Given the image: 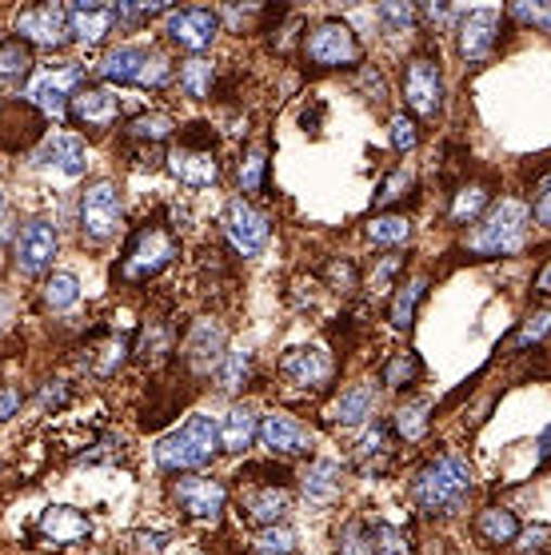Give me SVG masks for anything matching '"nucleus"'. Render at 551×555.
<instances>
[{
  "mask_svg": "<svg viewBox=\"0 0 551 555\" xmlns=\"http://www.w3.org/2000/svg\"><path fill=\"white\" fill-rule=\"evenodd\" d=\"M472 488H476V472H472V464H467L464 455L444 452V455H436L432 464H424L420 472H415L412 500L424 516L451 519L464 512Z\"/></svg>",
  "mask_w": 551,
  "mask_h": 555,
  "instance_id": "obj_1",
  "label": "nucleus"
},
{
  "mask_svg": "<svg viewBox=\"0 0 551 555\" xmlns=\"http://www.w3.org/2000/svg\"><path fill=\"white\" fill-rule=\"evenodd\" d=\"M531 236V208L524 201H500L491 204L484 220L464 236V248L472 256L496 260V256H515L527 248Z\"/></svg>",
  "mask_w": 551,
  "mask_h": 555,
  "instance_id": "obj_2",
  "label": "nucleus"
},
{
  "mask_svg": "<svg viewBox=\"0 0 551 555\" xmlns=\"http://www.w3.org/2000/svg\"><path fill=\"white\" fill-rule=\"evenodd\" d=\"M216 452H220V424L213 416H189L152 448L164 472H201L213 464Z\"/></svg>",
  "mask_w": 551,
  "mask_h": 555,
  "instance_id": "obj_3",
  "label": "nucleus"
},
{
  "mask_svg": "<svg viewBox=\"0 0 551 555\" xmlns=\"http://www.w3.org/2000/svg\"><path fill=\"white\" fill-rule=\"evenodd\" d=\"M97 73L108 85H137V89H161L172 76V61L161 49H144V44H116L113 52H104Z\"/></svg>",
  "mask_w": 551,
  "mask_h": 555,
  "instance_id": "obj_4",
  "label": "nucleus"
},
{
  "mask_svg": "<svg viewBox=\"0 0 551 555\" xmlns=\"http://www.w3.org/2000/svg\"><path fill=\"white\" fill-rule=\"evenodd\" d=\"M176 253H180V244L172 241L168 228H161V224L140 228L137 236H132V244H128L125 260H120V280L140 284V280L161 276L164 268L176 260Z\"/></svg>",
  "mask_w": 551,
  "mask_h": 555,
  "instance_id": "obj_5",
  "label": "nucleus"
},
{
  "mask_svg": "<svg viewBox=\"0 0 551 555\" xmlns=\"http://www.w3.org/2000/svg\"><path fill=\"white\" fill-rule=\"evenodd\" d=\"M304 56L316 68H351L363 61V44L344 21H320L304 37Z\"/></svg>",
  "mask_w": 551,
  "mask_h": 555,
  "instance_id": "obj_6",
  "label": "nucleus"
},
{
  "mask_svg": "<svg viewBox=\"0 0 551 555\" xmlns=\"http://www.w3.org/2000/svg\"><path fill=\"white\" fill-rule=\"evenodd\" d=\"M125 220V204H120V189L116 180H92L80 192V232L92 244H104L116 236V228Z\"/></svg>",
  "mask_w": 551,
  "mask_h": 555,
  "instance_id": "obj_7",
  "label": "nucleus"
},
{
  "mask_svg": "<svg viewBox=\"0 0 551 555\" xmlns=\"http://www.w3.org/2000/svg\"><path fill=\"white\" fill-rule=\"evenodd\" d=\"M403 101L415 116L424 120H436L444 113V73H439V56L436 52H420L408 61V73H403Z\"/></svg>",
  "mask_w": 551,
  "mask_h": 555,
  "instance_id": "obj_8",
  "label": "nucleus"
},
{
  "mask_svg": "<svg viewBox=\"0 0 551 555\" xmlns=\"http://www.w3.org/2000/svg\"><path fill=\"white\" fill-rule=\"evenodd\" d=\"M503 25H508V16L500 9H472V13H464L460 25H456V49H460V56L467 64H488L503 37Z\"/></svg>",
  "mask_w": 551,
  "mask_h": 555,
  "instance_id": "obj_9",
  "label": "nucleus"
},
{
  "mask_svg": "<svg viewBox=\"0 0 551 555\" xmlns=\"http://www.w3.org/2000/svg\"><path fill=\"white\" fill-rule=\"evenodd\" d=\"M33 168L49 172L56 180H80L88 168V144L73 132H52L49 140H40V149L33 152Z\"/></svg>",
  "mask_w": 551,
  "mask_h": 555,
  "instance_id": "obj_10",
  "label": "nucleus"
},
{
  "mask_svg": "<svg viewBox=\"0 0 551 555\" xmlns=\"http://www.w3.org/2000/svg\"><path fill=\"white\" fill-rule=\"evenodd\" d=\"M61 248V236H56V224L37 216V220H28L21 228V236H16V248H13V264L21 276H44L52 264V256Z\"/></svg>",
  "mask_w": 551,
  "mask_h": 555,
  "instance_id": "obj_11",
  "label": "nucleus"
},
{
  "mask_svg": "<svg viewBox=\"0 0 551 555\" xmlns=\"http://www.w3.org/2000/svg\"><path fill=\"white\" fill-rule=\"evenodd\" d=\"M225 356H228L225 324L213 320V315L196 320L189 332V340H184V364H189L192 376H216V367L225 364Z\"/></svg>",
  "mask_w": 551,
  "mask_h": 555,
  "instance_id": "obj_12",
  "label": "nucleus"
},
{
  "mask_svg": "<svg viewBox=\"0 0 551 555\" xmlns=\"http://www.w3.org/2000/svg\"><path fill=\"white\" fill-rule=\"evenodd\" d=\"M220 13H213V9H176V13H168V21H164V33H168V40L172 44H180L184 52H196L201 56L204 49H213V40L220 37Z\"/></svg>",
  "mask_w": 551,
  "mask_h": 555,
  "instance_id": "obj_13",
  "label": "nucleus"
},
{
  "mask_svg": "<svg viewBox=\"0 0 551 555\" xmlns=\"http://www.w3.org/2000/svg\"><path fill=\"white\" fill-rule=\"evenodd\" d=\"M85 85V68L73 64V68H52V73H40L33 85H28V101L37 104L40 113H49L52 120L68 116V101L73 92Z\"/></svg>",
  "mask_w": 551,
  "mask_h": 555,
  "instance_id": "obj_14",
  "label": "nucleus"
},
{
  "mask_svg": "<svg viewBox=\"0 0 551 555\" xmlns=\"http://www.w3.org/2000/svg\"><path fill=\"white\" fill-rule=\"evenodd\" d=\"M225 236L232 241V248H236L240 256H260L268 236H272V228H268V216H264L260 208H252V204L240 196V201L228 204Z\"/></svg>",
  "mask_w": 551,
  "mask_h": 555,
  "instance_id": "obj_15",
  "label": "nucleus"
},
{
  "mask_svg": "<svg viewBox=\"0 0 551 555\" xmlns=\"http://www.w3.org/2000/svg\"><path fill=\"white\" fill-rule=\"evenodd\" d=\"M172 500L180 504V512H189L192 519L216 524L228 507V488L213 476H192V480H176Z\"/></svg>",
  "mask_w": 551,
  "mask_h": 555,
  "instance_id": "obj_16",
  "label": "nucleus"
},
{
  "mask_svg": "<svg viewBox=\"0 0 551 555\" xmlns=\"http://www.w3.org/2000/svg\"><path fill=\"white\" fill-rule=\"evenodd\" d=\"M164 165L184 189H213L220 180V160H216L213 149H201V144H180L164 156Z\"/></svg>",
  "mask_w": 551,
  "mask_h": 555,
  "instance_id": "obj_17",
  "label": "nucleus"
},
{
  "mask_svg": "<svg viewBox=\"0 0 551 555\" xmlns=\"http://www.w3.org/2000/svg\"><path fill=\"white\" fill-rule=\"evenodd\" d=\"M16 33L21 40L37 44V49H61L68 40V13L61 4H37L16 16Z\"/></svg>",
  "mask_w": 551,
  "mask_h": 555,
  "instance_id": "obj_18",
  "label": "nucleus"
},
{
  "mask_svg": "<svg viewBox=\"0 0 551 555\" xmlns=\"http://www.w3.org/2000/svg\"><path fill=\"white\" fill-rule=\"evenodd\" d=\"M68 116H73L80 128H108L116 125L120 116V96L104 85H80L68 101Z\"/></svg>",
  "mask_w": 551,
  "mask_h": 555,
  "instance_id": "obj_19",
  "label": "nucleus"
},
{
  "mask_svg": "<svg viewBox=\"0 0 551 555\" xmlns=\"http://www.w3.org/2000/svg\"><path fill=\"white\" fill-rule=\"evenodd\" d=\"M260 440L272 455H308L312 452V431L304 428L300 420L284 416V412H272V416L260 420Z\"/></svg>",
  "mask_w": 551,
  "mask_h": 555,
  "instance_id": "obj_20",
  "label": "nucleus"
},
{
  "mask_svg": "<svg viewBox=\"0 0 551 555\" xmlns=\"http://www.w3.org/2000/svg\"><path fill=\"white\" fill-rule=\"evenodd\" d=\"M280 372H284L292 384H300V388H324L328 379H332V372H336V364H332V356H328L320 344H304V348H292V352L284 356Z\"/></svg>",
  "mask_w": 551,
  "mask_h": 555,
  "instance_id": "obj_21",
  "label": "nucleus"
},
{
  "mask_svg": "<svg viewBox=\"0 0 551 555\" xmlns=\"http://www.w3.org/2000/svg\"><path fill=\"white\" fill-rule=\"evenodd\" d=\"M68 13V37L76 40V44H101L108 33H113L116 25V13L113 4H97V0H80V4H68L64 9Z\"/></svg>",
  "mask_w": 551,
  "mask_h": 555,
  "instance_id": "obj_22",
  "label": "nucleus"
},
{
  "mask_svg": "<svg viewBox=\"0 0 551 555\" xmlns=\"http://www.w3.org/2000/svg\"><path fill=\"white\" fill-rule=\"evenodd\" d=\"M376 404H380L376 384L363 379V384H351L348 391H339V400L328 408V420L339 424V428H356V424H368V420H372Z\"/></svg>",
  "mask_w": 551,
  "mask_h": 555,
  "instance_id": "obj_23",
  "label": "nucleus"
},
{
  "mask_svg": "<svg viewBox=\"0 0 551 555\" xmlns=\"http://www.w3.org/2000/svg\"><path fill=\"white\" fill-rule=\"evenodd\" d=\"M300 492L312 507L336 504L339 492H344V467L336 460H316V464H308V472L300 476Z\"/></svg>",
  "mask_w": 551,
  "mask_h": 555,
  "instance_id": "obj_24",
  "label": "nucleus"
},
{
  "mask_svg": "<svg viewBox=\"0 0 551 555\" xmlns=\"http://www.w3.org/2000/svg\"><path fill=\"white\" fill-rule=\"evenodd\" d=\"M92 531L88 516L80 507H68V504H52L44 507V516H40V535L52 540L56 547H68V543H80Z\"/></svg>",
  "mask_w": 551,
  "mask_h": 555,
  "instance_id": "obj_25",
  "label": "nucleus"
},
{
  "mask_svg": "<svg viewBox=\"0 0 551 555\" xmlns=\"http://www.w3.org/2000/svg\"><path fill=\"white\" fill-rule=\"evenodd\" d=\"M260 436V412L252 404H236L228 408V416L220 420V452H248L252 443Z\"/></svg>",
  "mask_w": 551,
  "mask_h": 555,
  "instance_id": "obj_26",
  "label": "nucleus"
},
{
  "mask_svg": "<svg viewBox=\"0 0 551 555\" xmlns=\"http://www.w3.org/2000/svg\"><path fill=\"white\" fill-rule=\"evenodd\" d=\"M292 507V495L284 492V488H276V483H268V488H248L244 492V516L252 519V524H260V528H276L280 519L289 516Z\"/></svg>",
  "mask_w": 551,
  "mask_h": 555,
  "instance_id": "obj_27",
  "label": "nucleus"
},
{
  "mask_svg": "<svg viewBox=\"0 0 551 555\" xmlns=\"http://www.w3.org/2000/svg\"><path fill=\"white\" fill-rule=\"evenodd\" d=\"M488 208H491V184L472 180V184H464V189H456L451 208H448V220L456 228H467V224H476V220H484Z\"/></svg>",
  "mask_w": 551,
  "mask_h": 555,
  "instance_id": "obj_28",
  "label": "nucleus"
},
{
  "mask_svg": "<svg viewBox=\"0 0 551 555\" xmlns=\"http://www.w3.org/2000/svg\"><path fill=\"white\" fill-rule=\"evenodd\" d=\"M520 519H515V512H508V507H484L476 516V535L484 543H491V547H512L515 540H520Z\"/></svg>",
  "mask_w": 551,
  "mask_h": 555,
  "instance_id": "obj_29",
  "label": "nucleus"
},
{
  "mask_svg": "<svg viewBox=\"0 0 551 555\" xmlns=\"http://www.w3.org/2000/svg\"><path fill=\"white\" fill-rule=\"evenodd\" d=\"M427 292V276H412L408 284H400V292H396V300H392V328L408 332L415 324V308H420V300H424Z\"/></svg>",
  "mask_w": 551,
  "mask_h": 555,
  "instance_id": "obj_30",
  "label": "nucleus"
},
{
  "mask_svg": "<svg viewBox=\"0 0 551 555\" xmlns=\"http://www.w3.org/2000/svg\"><path fill=\"white\" fill-rule=\"evenodd\" d=\"M213 85H216V64L208 56H192V61L180 64V92L184 96L204 101V96H213Z\"/></svg>",
  "mask_w": 551,
  "mask_h": 555,
  "instance_id": "obj_31",
  "label": "nucleus"
},
{
  "mask_svg": "<svg viewBox=\"0 0 551 555\" xmlns=\"http://www.w3.org/2000/svg\"><path fill=\"white\" fill-rule=\"evenodd\" d=\"M368 241L380 244V248H400V244L412 241V220H408V216H396V212L372 216V224H368Z\"/></svg>",
  "mask_w": 551,
  "mask_h": 555,
  "instance_id": "obj_32",
  "label": "nucleus"
},
{
  "mask_svg": "<svg viewBox=\"0 0 551 555\" xmlns=\"http://www.w3.org/2000/svg\"><path fill=\"white\" fill-rule=\"evenodd\" d=\"M432 428V400H408L396 412V431L403 443H420Z\"/></svg>",
  "mask_w": 551,
  "mask_h": 555,
  "instance_id": "obj_33",
  "label": "nucleus"
},
{
  "mask_svg": "<svg viewBox=\"0 0 551 555\" xmlns=\"http://www.w3.org/2000/svg\"><path fill=\"white\" fill-rule=\"evenodd\" d=\"M33 73V52L25 40H4L0 44V85H21Z\"/></svg>",
  "mask_w": 551,
  "mask_h": 555,
  "instance_id": "obj_34",
  "label": "nucleus"
},
{
  "mask_svg": "<svg viewBox=\"0 0 551 555\" xmlns=\"http://www.w3.org/2000/svg\"><path fill=\"white\" fill-rule=\"evenodd\" d=\"M252 376V352L248 348H236V352L225 356V364L216 367V388L225 391V396H236Z\"/></svg>",
  "mask_w": 551,
  "mask_h": 555,
  "instance_id": "obj_35",
  "label": "nucleus"
},
{
  "mask_svg": "<svg viewBox=\"0 0 551 555\" xmlns=\"http://www.w3.org/2000/svg\"><path fill=\"white\" fill-rule=\"evenodd\" d=\"M80 300V280L73 272H52L44 280V304H49L52 312H64V308H73Z\"/></svg>",
  "mask_w": 551,
  "mask_h": 555,
  "instance_id": "obj_36",
  "label": "nucleus"
},
{
  "mask_svg": "<svg viewBox=\"0 0 551 555\" xmlns=\"http://www.w3.org/2000/svg\"><path fill=\"white\" fill-rule=\"evenodd\" d=\"M376 21L392 37H396V33H412L415 21H420V9L403 4V0H384V4H376Z\"/></svg>",
  "mask_w": 551,
  "mask_h": 555,
  "instance_id": "obj_37",
  "label": "nucleus"
},
{
  "mask_svg": "<svg viewBox=\"0 0 551 555\" xmlns=\"http://www.w3.org/2000/svg\"><path fill=\"white\" fill-rule=\"evenodd\" d=\"M176 132L172 125V116H164V113H149V116H137L132 125H128V137L132 140H149V144H161V140H168Z\"/></svg>",
  "mask_w": 551,
  "mask_h": 555,
  "instance_id": "obj_38",
  "label": "nucleus"
},
{
  "mask_svg": "<svg viewBox=\"0 0 551 555\" xmlns=\"http://www.w3.org/2000/svg\"><path fill=\"white\" fill-rule=\"evenodd\" d=\"M336 555H376V535L363 519H351L348 528L339 531V547Z\"/></svg>",
  "mask_w": 551,
  "mask_h": 555,
  "instance_id": "obj_39",
  "label": "nucleus"
},
{
  "mask_svg": "<svg viewBox=\"0 0 551 555\" xmlns=\"http://www.w3.org/2000/svg\"><path fill=\"white\" fill-rule=\"evenodd\" d=\"M420 372H424L420 356L403 352V356H396L388 367H384V384H388V388H396V391H403V388H412L415 379H420Z\"/></svg>",
  "mask_w": 551,
  "mask_h": 555,
  "instance_id": "obj_40",
  "label": "nucleus"
},
{
  "mask_svg": "<svg viewBox=\"0 0 551 555\" xmlns=\"http://www.w3.org/2000/svg\"><path fill=\"white\" fill-rule=\"evenodd\" d=\"M372 535H376V555H412V535L396 524H376Z\"/></svg>",
  "mask_w": 551,
  "mask_h": 555,
  "instance_id": "obj_41",
  "label": "nucleus"
},
{
  "mask_svg": "<svg viewBox=\"0 0 551 555\" xmlns=\"http://www.w3.org/2000/svg\"><path fill=\"white\" fill-rule=\"evenodd\" d=\"M256 552H260V555H292V552H296V531L284 528V524L264 528L260 535H256Z\"/></svg>",
  "mask_w": 551,
  "mask_h": 555,
  "instance_id": "obj_42",
  "label": "nucleus"
},
{
  "mask_svg": "<svg viewBox=\"0 0 551 555\" xmlns=\"http://www.w3.org/2000/svg\"><path fill=\"white\" fill-rule=\"evenodd\" d=\"M512 16L520 25H531L536 33H551V4H543V0H520V4H512Z\"/></svg>",
  "mask_w": 551,
  "mask_h": 555,
  "instance_id": "obj_43",
  "label": "nucleus"
},
{
  "mask_svg": "<svg viewBox=\"0 0 551 555\" xmlns=\"http://www.w3.org/2000/svg\"><path fill=\"white\" fill-rule=\"evenodd\" d=\"M264 168H268V152H264V149H252L248 156L240 160V192H260Z\"/></svg>",
  "mask_w": 551,
  "mask_h": 555,
  "instance_id": "obj_44",
  "label": "nucleus"
},
{
  "mask_svg": "<svg viewBox=\"0 0 551 555\" xmlns=\"http://www.w3.org/2000/svg\"><path fill=\"white\" fill-rule=\"evenodd\" d=\"M548 332H551V312H531L524 324H520V332H515L512 348H515V352H524L527 344H539Z\"/></svg>",
  "mask_w": 551,
  "mask_h": 555,
  "instance_id": "obj_45",
  "label": "nucleus"
},
{
  "mask_svg": "<svg viewBox=\"0 0 551 555\" xmlns=\"http://www.w3.org/2000/svg\"><path fill=\"white\" fill-rule=\"evenodd\" d=\"M172 352V336H168V328H161V324H152L144 328V344H140V356L149 360V364H161L164 356Z\"/></svg>",
  "mask_w": 551,
  "mask_h": 555,
  "instance_id": "obj_46",
  "label": "nucleus"
},
{
  "mask_svg": "<svg viewBox=\"0 0 551 555\" xmlns=\"http://www.w3.org/2000/svg\"><path fill=\"white\" fill-rule=\"evenodd\" d=\"M128 348H132V344H128L125 336H116V340H108V344L101 348V360L92 364V372H97V376H113L116 367H120V364L128 360Z\"/></svg>",
  "mask_w": 551,
  "mask_h": 555,
  "instance_id": "obj_47",
  "label": "nucleus"
},
{
  "mask_svg": "<svg viewBox=\"0 0 551 555\" xmlns=\"http://www.w3.org/2000/svg\"><path fill=\"white\" fill-rule=\"evenodd\" d=\"M408 189H412V172H408V168H396V172H392V177L384 180V184H380V192H376V208L384 212V208L400 201V196H403Z\"/></svg>",
  "mask_w": 551,
  "mask_h": 555,
  "instance_id": "obj_48",
  "label": "nucleus"
},
{
  "mask_svg": "<svg viewBox=\"0 0 551 555\" xmlns=\"http://www.w3.org/2000/svg\"><path fill=\"white\" fill-rule=\"evenodd\" d=\"M392 149L396 152H415V144H420V132H415V120L412 116L396 113L392 116Z\"/></svg>",
  "mask_w": 551,
  "mask_h": 555,
  "instance_id": "obj_49",
  "label": "nucleus"
},
{
  "mask_svg": "<svg viewBox=\"0 0 551 555\" xmlns=\"http://www.w3.org/2000/svg\"><path fill=\"white\" fill-rule=\"evenodd\" d=\"M356 85H360V92L372 104H384V101H388V85H384V76H380L376 64H363L360 73H356Z\"/></svg>",
  "mask_w": 551,
  "mask_h": 555,
  "instance_id": "obj_50",
  "label": "nucleus"
},
{
  "mask_svg": "<svg viewBox=\"0 0 551 555\" xmlns=\"http://www.w3.org/2000/svg\"><path fill=\"white\" fill-rule=\"evenodd\" d=\"M116 13V25L125 21V25H132V21H152V16H168L172 9L168 4H113Z\"/></svg>",
  "mask_w": 551,
  "mask_h": 555,
  "instance_id": "obj_51",
  "label": "nucleus"
},
{
  "mask_svg": "<svg viewBox=\"0 0 551 555\" xmlns=\"http://www.w3.org/2000/svg\"><path fill=\"white\" fill-rule=\"evenodd\" d=\"M356 455H360V464L368 467V460H380V455H388V428H372L356 443Z\"/></svg>",
  "mask_w": 551,
  "mask_h": 555,
  "instance_id": "obj_52",
  "label": "nucleus"
},
{
  "mask_svg": "<svg viewBox=\"0 0 551 555\" xmlns=\"http://www.w3.org/2000/svg\"><path fill=\"white\" fill-rule=\"evenodd\" d=\"M164 543H168V535H161V531H140V535H137L140 555H161Z\"/></svg>",
  "mask_w": 551,
  "mask_h": 555,
  "instance_id": "obj_53",
  "label": "nucleus"
},
{
  "mask_svg": "<svg viewBox=\"0 0 551 555\" xmlns=\"http://www.w3.org/2000/svg\"><path fill=\"white\" fill-rule=\"evenodd\" d=\"M21 412V391L16 388H0V424L13 420Z\"/></svg>",
  "mask_w": 551,
  "mask_h": 555,
  "instance_id": "obj_54",
  "label": "nucleus"
},
{
  "mask_svg": "<svg viewBox=\"0 0 551 555\" xmlns=\"http://www.w3.org/2000/svg\"><path fill=\"white\" fill-rule=\"evenodd\" d=\"M531 220L543 228H551V189H543L536 196V204H531Z\"/></svg>",
  "mask_w": 551,
  "mask_h": 555,
  "instance_id": "obj_55",
  "label": "nucleus"
},
{
  "mask_svg": "<svg viewBox=\"0 0 551 555\" xmlns=\"http://www.w3.org/2000/svg\"><path fill=\"white\" fill-rule=\"evenodd\" d=\"M543 540H548V528H527V531H520V540H515V543L531 555V552H539V547H543Z\"/></svg>",
  "mask_w": 551,
  "mask_h": 555,
  "instance_id": "obj_56",
  "label": "nucleus"
},
{
  "mask_svg": "<svg viewBox=\"0 0 551 555\" xmlns=\"http://www.w3.org/2000/svg\"><path fill=\"white\" fill-rule=\"evenodd\" d=\"M424 16L432 21V25H451V21H460V13L448 9V4H424Z\"/></svg>",
  "mask_w": 551,
  "mask_h": 555,
  "instance_id": "obj_57",
  "label": "nucleus"
},
{
  "mask_svg": "<svg viewBox=\"0 0 551 555\" xmlns=\"http://www.w3.org/2000/svg\"><path fill=\"white\" fill-rule=\"evenodd\" d=\"M328 276H332V284H339V292L356 288V268H351V264H332V272H328Z\"/></svg>",
  "mask_w": 551,
  "mask_h": 555,
  "instance_id": "obj_58",
  "label": "nucleus"
},
{
  "mask_svg": "<svg viewBox=\"0 0 551 555\" xmlns=\"http://www.w3.org/2000/svg\"><path fill=\"white\" fill-rule=\"evenodd\" d=\"M40 404H44V408L64 404V379H56V388H44V396H40Z\"/></svg>",
  "mask_w": 551,
  "mask_h": 555,
  "instance_id": "obj_59",
  "label": "nucleus"
},
{
  "mask_svg": "<svg viewBox=\"0 0 551 555\" xmlns=\"http://www.w3.org/2000/svg\"><path fill=\"white\" fill-rule=\"evenodd\" d=\"M536 448H539V464H548V460H551V424L543 428V436H539Z\"/></svg>",
  "mask_w": 551,
  "mask_h": 555,
  "instance_id": "obj_60",
  "label": "nucleus"
},
{
  "mask_svg": "<svg viewBox=\"0 0 551 555\" xmlns=\"http://www.w3.org/2000/svg\"><path fill=\"white\" fill-rule=\"evenodd\" d=\"M536 292L539 296H551V264H543V272L536 276Z\"/></svg>",
  "mask_w": 551,
  "mask_h": 555,
  "instance_id": "obj_61",
  "label": "nucleus"
},
{
  "mask_svg": "<svg viewBox=\"0 0 551 555\" xmlns=\"http://www.w3.org/2000/svg\"><path fill=\"white\" fill-rule=\"evenodd\" d=\"M0 236H9V212H4V192H0Z\"/></svg>",
  "mask_w": 551,
  "mask_h": 555,
  "instance_id": "obj_62",
  "label": "nucleus"
},
{
  "mask_svg": "<svg viewBox=\"0 0 551 555\" xmlns=\"http://www.w3.org/2000/svg\"><path fill=\"white\" fill-rule=\"evenodd\" d=\"M531 555H543V552H531Z\"/></svg>",
  "mask_w": 551,
  "mask_h": 555,
  "instance_id": "obj_63",
  "label": "nucleus"
}]
</instances>
